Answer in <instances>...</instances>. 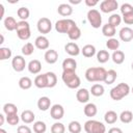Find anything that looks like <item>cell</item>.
Wrapping results in <instances>:
<instances>
[{
    "instance_id": "cell-1",
    "label": "cell",
    "mask_w": 133,
    "mask_h": 133,
    "mask_svg": "<svg viewBox=\"0 0 133 133\" xmlns=\"http://www.w3.org/2000/svg\"><path fill=\"white\" fill-rule=\"evenodd\" d=\"M107 71L102 66L88 68L85 71V78L89 82H100L104 81Z\"/></svg>"
},
{
    "instance_id": "cell-6",
    "label": "cell",
    "mask_w": 133,
    "mask_h": 133,
    "mask_svg": "<svg viewBox=\"0 0 133 133\" xmlns=\"http://www.w3.org/2000/svg\"><path fill=\"white\" fill-rule=\"evenodd\" d=\"M87 20L89 22V24L91 25V27L94 28H100V26L102 25V16L100 14L99 10L92 8L89 9L87 11Z\"/></svg>"
},
{
    "instance_id": "cell-26",
    "label": "cell",
    "mask_w": 133,
    "mask_h": 133,
    "mask_svg": "<svg viewBox=\"0 0 133 133\" xmlns=\"http://www.w3.org/2000/svg\"><path fill=\"white\" fill-rule=\"evenodd\" d=\"M46 75V80H47V87L52 88L57 84V77L53 72H47L45 73Z\"/></svg>"
},
{
    "instance_id": "cell-58",
    "label": "cell",
    "mask_w": 133,
    "mask_h": 133,
    "mask_svg": "<svg viewBox=\"0 0 133 133\" xmlns=\"http://www.w3.org/2000/svg\"><path fill=\"white\" fill-rule=\"evenodd\" d=\"M131 68H132V71H133V62H132V64H131Z\"/></svg>"
},
{
    "instance_id": "cell-55",
    "label": "cell",
    "mask_w": 133,
    "mask_h": 133,
    "mask_svg": "<svg viewBox=\"0 0 133 133\" xmlns=\"http://www.w3.org/2000/svg\"><path fill=\"white\" fill-rule=\"evenodd\" d=\"M3 42H4V36H3V34H1V41H0V44H3Z\"/></svg>"
},
{
    "instance_id": "cell-44",
    "label": "cell",
    "mask_w": 133,
    "mask_h": 133,
    "mask_svg": "<svg viewBox=\"0 0 133 133\" xmlns=\"http://www.w3.org/2000/svg\"><path fill=\"white\" fill-rule=\"evenodd\" d=\"M33 51H34V47H33V45H32L31 43H26V44L22 47V53H23V55H25V56L31 55V54L33 53Z\"/></svg>"
},
{
    "instance_id": "cell-37",
    "label": "cell",
    "mask_w": 133,
    "mask_h": 133,
    "mask_svg": "<svg viewBox=\"0 0 133 133\" xmlns=\"http://www.w3.org/2000/svg\"><path fill=\"white\" fill-rule=\"evenodd\" d=\"M106 47L109 50H112L114 52V51H116L119 48V42H118V39H116L114 37L108 38V41L106 42Z\"/></svg>"
},
{
    "instance_id": "cell-31",
    "label": "cell",
    "mask_w": 133,
    "mask_h": 133,
    "mask_svg": "<svg viewBox=\"0 0 133 133\" xmlns=\"http://www.w3.org/2000/svg\"><path fill=\"white\" fill-rule=\"evenodd\" d=\"M116 77H117V73H116L114 70H109V71H107V73H106L104 82H105L106 84H112V83H114V81L116 80Z\"/></svg>"
},
{
    "instance_id": "cell-18",
    "label": "cell",
    "mask_w": 133,
    "mask_h": 133,
    "mask_svg": "<svg viewBox=\"0 0 133 133\" xmlns=\"http://www.w3.org/2000/svg\"><path fill=\"white\" fill-rule=\"evenodd\" d=\"M51 107V100L48 97H41L37 101V108L42 111H47Z\"/></svg>"
},
{
    "instance_id": "cell-25",
    "label": "cell",
    "mask_w": 133,
    "mask_h": 133,
    "mask_svg": "<svg viewBox=\"0 0 133 133\" xmlns=\"http://www.w3.org/2000/svg\"><path fill=\"white\" fill-rule=\"evenodd\" d=\"M81 53H82V55H83L84 57L90 58V57H92V56L96 54V48H95L94 45H90V44L85 45V46L81 49Z\"/></svg>"
},
{
    "instance_id": "cell-11",
    "label": "cell",
    "mask_w": 133,
    "mask_h": 133,
    "mask_svg": "<svg viewBox=\"0 0 133 133\" xmlns=\"http://www.w3.org/2000/svg\"><path fill=\"white\" fill-rule=\"evenodd\" d=\"M118 34H119V38L125 43L131 42L133 39V29L130 27H123L119 30Z\"/></svg>"
},
{
    "instance_id": "cell-5",
    "label": "cell",
    "mask_w": 133,
    "mask_h": 133,
    "mask_svg": "<svg viewBox=\"0 0 133 133\" xmlns=\"http://www.w3.org/2000/svg\"><path fill=\"white\" fill-rule=\"evenodd\" d=\"M77 24L72 19H61L55 23V29L59 33H69Z\"/></svg>"
},
{
    "instance_id": "cell-51",
    "label": "cell",
    "mask_w": 133,
    "mask_h": 133,
    "mask_svg": "<svg viewBox=\"0 0 133 133\" xmlns=\"http://www.w3.org/2000/svg\"><path fill=\"white\" fill-rule=\"evenodd\" d=\"M108 133H123V131H122V129H119L117 127H113L108 130Z\"/></svg>"
},
{
    "instance_id": "cell-35",
    "label": "cell",
    "mask_w": 133,
    "mask_h": 133,
    "mask_svg": "<svg viewBox=\"0 0 133 133\" xmlns=\"http://www.w3.org/2000/svg\"><path fill=\"white\" fill-rule=\"evenodd\" d=\"M70 133H80L81 130H82V127H81V124L77 121H72L70 124H69V127H68Z\"/></svg>"
},
{
    "instance_id": "cell-21",
    "label": "cell",
    "mask_w": 133,
    "mask_h": 133,
    "mask_svg": "<svg viewBox=\"0 0 133 133\" xmlns=\"http://www.w3.org/2000/svg\"><path fill=\"white\" fill-rule=\"evenodd\" d=\"M83 112H84V114H85L86 116L92 117V116H95V115L97 114L98 108H97L96 104H94V103H87V104L85 105L84 109H83Z\"/></svg>"
},
{
    "instance_id": "cell-38",
    "label": "cell",
    "mask_w": 133,
    "mask_h": 133,
    "mask_svg": "<svg viewBox=\"0 0 133 133\" xmlns=\"http://www.w3.org/2000/svg\"><path fill=\"white\" fill-rule=\"evenodd\" d=\"M68 36H69V38L72 39V41H77V39H79L80 36H81V30H80V28H79L78 26H75V27L68 33Z\"/></svg>"
},
{
    "instance_id": "cell-57",
    "label": "cell",
    "mask_w": 133,
    "mask_h": 133,
    "mask_svg": "<svg viewBox=\"0 0 133 133\" xmlns=\"http://www.w3.org/2000/svg\"><path fill=\"white\" fill-rule=\"evenodd\" d=\"M131 92L133 94V86H132V88H131Z\"/></svg>"
},
{
    "instance_id": "cell-43",
    "label": "cell",
    "mask_w": 133,
    "mask_h": 133,
    "mask_svg": "<svg viewBox=\"0 0 133 133\" xmlns=\"http://www.w3.org/2000/svg\"><path fill=\"white\" fill-rule=\"evenodd\" d=\"M64 131H65L64 125L59 122L54 123L51 127V133H64Z\"/></svg>"
},
{
    "instance_id": "cell-17",
    "label": "cell",
    "mask_w": 133,
    "mask_h": 133,
    "mask_svg": "<svg viewBox=\"0 0 133 133\" xmlns=\"http://www.w3.org/2000/svg\"><path fill=\"white\" fill-rule=\"evenodd\" d=\"M57 12L62 17H69V16H71L73 14V8H72V6L70 4L61 3L60 5H58Z\"/></svg>"
},
{
    "instance_id": "cell-13",
    "label": "cell",
    "mask_w": 133,
    "mask_h": 133,
    "mask_svg": "<svg viewBox=\"0 0 133 133\" xmlns=\"http://www.w3.org/2000/svg\"><path fill=\"white\" fill-rule=\"evenodd\" d=\"M34 45H35V47L37 48V49H39V50H47L48 48H49V39L46 37V36H44V35H39V36H37L36 38H35V41H34Z\"/></svg>"
},
{
    "instance_id": "cell-50",
    "label": "cell",
    "mask_w": 133,
    "mask_h": 133,
    "mask_svg": "<svg viewBox=\"0 0 133 133\" xmlns=\"http://www.w3.org/2000/svg\"><path fill=\"white\" fill-rule=\"evenodd\" d=\"M99 2L97 1V0H85V4L87 5V6H89V7H92V6H96L97 4H98Z\"/></svg>"
},
{
    "instance_id": "cell-12",
    "label": "cell",
    "mask_w": 133,
    "mask_h": 133,
    "mask_svg": "<svg viewBox=\"0 0 133 133\" xmlns=\"http://www.w3.org/2000/svg\"><path fill=\"white\" fill-rule=\"evenodd\" d=\"M64 51H65L69 55H71V56H77V55H79V53L81 52L79 46H78L76 43H74V42L68 43V44L64 46Z\"/></svg>"
},
{
    "instance_id": "cell-15",
    "label": "cell",
    "mask_w": 133,
    "mask_h": 133,
    "mask_svg": "<svg viewBox=\"0 0 133 133\" xmlns=\"http://www.w3.org/2000/svg\"><path fill=\"white\" fill-rule=\"evenodd\" d=\"M76 99L79 103H87L89 101V91L86 88H80L76 92Z\"/></svg>"
},
{
    "instance_id": "cell-47",
    "label": "cell",
    "mask_w": 133,
    "mask_h": 133,
    "mask_svg": "<svg viewBox=\"0 0 133 133\" xmlns=\"http://www.w3.org/2000/svg\"><path fill=\"white\" fill-rule=\"evenodd\" d=\"M123 21H124L125 24H127V25H133V12L124 15V16H123Z\"/></svg>"
},
{
    "instance_id": "cell-27",
    "label": "cell",
    "mask_w": 133,
    "mask_h": 133,
    "mask_svg": "<svg viewBox=\"0 0 133 133\" xmlns=\"http://www.w3.org/2000/svg\"><path fill=\"white\" fill-rule=\"evenodd\" d=\"M34 85L37 87V88H46L47 87V80H46V75L45 74H42V75H37L35 78H34V81H33Z\"/></svg>"
},
{
    "instance_id": "cell-8",
    "label": "cell",
    "mask_w": 133,
    "mask_h": 133,
    "mask_svg": "<svg viewBox=\"0 0 133 133\" xmlns=\"http://www.w3.org/2000/svg\"><path fill=\"white\" fill-rule=\"evenodd\" d=\"M116 8H118V3L116 0H104L100 3V10L105 14L112 12L116 10Z\"/></svg>"
},
{
    "instance_id": "cell-41",
    "label": "cell",
    "mask_w": 133,
    "mask_h": 133,
    "mask_svg": "<svg viewBox=\"0 0 133 133\" xmlns=\"http://www.w3.org/2000/svg\"><path fill=\"white\" fill-rule=\"evenodd\" d=\"M17 35L20 39L22 41H27L30 35H31V32H30V28H26V29H22V30H18L17 31Z\"/></svg>"
},
{
    "instance_id": "cell-23",
    "label": "cell",
    "mask_w": 133,
    "mask_h": 133,
    "mask_svg": "<svg viewBox=\"0 0 133 133\" xmlns=\"http://www.w3.org/2000/svg\"><path fill=\"white\" fill-rule=\"evenodd\" d=\"M3 24H4V27L8 30V31H14L16 30L17 28V25H18V22L15 20L14 17H6L3 21Z\"/></svg>"
},
{
    "instance_id": "cell-46",
    "label": "cell",
    "mask_w": 133,
    "mask_h": 133,
    "mask_svg": "<svg viewBox=\"0 0 133 133\" xmlns=\"http://www.w3.org/2000/svg\"><path fill=\"white\" fill-rule=\"evenodd\" d=\"M121 12L122 15H127V14H130V12H133V6L130 4V3H124L121 5Z\"/></svg>"
},
{
    "instance_id": "cell-39",
    "label": "cell",
    "mask_w": 133,
    "mask_h": 133,
    "mask_svg": "<svg viewBox=\"0 0 133 133\" xmlns=\"http://www.w3.org/2000/svg\"><path fill=\"white\" fill-rule=\"evenodd\" d=\"M47 130V126L44 122L42 121H37L33 124V131L35 133H45Z\"/></svg>"
},
{
    "instance_id": "cell-56",
    "label": "cell",
    "mask_w": 133,
    "mask_h": 133,
    "mask_svg": "<svg viewBox=\"0 0 133 133\" xmlns=\"http://www.w3.org/2000/svg\"><path fill=\"white\" fill-rule=\"evenodd\" d=\"M0 133H7V132H6V131H5L3 128H1V129H0Z\"/></svg>"
},
{
    "instance_id": "cell-10",
    "label": "cell",
    "mask_w": 133,
    "mask_h": 133,
    "mask_svg": "<svg viewBox=\"0 0 133 133\" xmlns=\"http://www.w3.org/2000/svg\"><path fill=\"white\" fill-rule=\"evenodd\" d=\"M50 115L52 118L58 121L61 119L64 115V109L60 104H54L51 108H50Z\"/></svg>"
},
{
    "instance_id": "cell-52",
    "label": "cell",
    "mask_w": 133,
    "mask_h": 133,
    "mask_svg": "<svg viewBox=\"0 0 133 133\" xmlns=\"http://www.w3.org/2000/svg\"><path fill=\"white\" fill-rule=\"evenodd\" d=\"M0 8H1V15H0V19H2V18H3V16H4V6H3V4H0Z\"/></svg>"
},
{
    "instance_id": "cell-2",
    "label": "cell",
    "mask_w": 133,
    "mask_h": 133,
    "mask_svg": "<svg viewBox=\"0 0 133 133\" xmlns=\"http://www.w3.org/2000/svg\"><path fill=\"white\" fill-rule=\"evenodd\" d=\"M61 79L69 88H77L80 86V78L76 74V71H63Z\"/></svg>"
},
{
    "instance_id": "cell-24",
    "label": "cell",
    "mask_w": 133,
    "mask_h": 133,
    "mask_svg": "<svg viewBox=\"0 0 133 133\" xmlns=\"http://www.w3.org/2000/svg\"><path fill=\"white\" fill-rule=\"evenodd\" d=\"M117 118H118V115H117V113H116L115 111H113V110H108V111L105 113V115H104V121H105V123L108 124V125L114 124V123L117 121Z\"/></svg>"
},
{
    "instance_id": "cell-4",
    "label": "cell",
    "mask_w": 133,
    "mask_h": 133,
    "mask_svg": "<svg viewBox=\"0 0 133 133\" xmlns=\"http://www.w3.org/2000/svg\"><path fill=\"white\" fill-rule=\"evenodd\" d=\"M84 130L86 133H105L106 127L103 123L96 119H88L84 124Z\"/></svg>"
},
{
    "instance_id": "cell-7",
    "label": "cell",
    "mask_w": 133,
    "mask_h": 133,
    "mask_svg": "<svg viewBox=\"0 0 133 133\" xmlns=\"http://www.w3.org/2000/svg\"><path fill=\"white\" fill-rule=\"evenodd\" d=\"M36 27H37V30L39 33L42 34H47L51 31L52 29V23H51V20L48 19V18H41L38 21H37V24H36Z\"/></svg>"
},
{
    "instance_id": "cell-16",
    "label": "cell",
    "mask_w": 133,
    "mask_h": 133,
    "mask_svg": "<svg viewBox=\"0 0 133 133\" xmlns=\"http://www.w3.org/2000/svg\"><path fill=\"white\" fill-rule=\"evenodd\" d=\"M27 68H28V71H29L31 74L35 75V74H38V73L41 72V70H42V63H41L39 60L33 59V60H30V61H29Z\"/></svg>"
},
{
    "instance_id": "cell-40",
    "label": "cell",
    "mask_w": 133,
    "mask_h": 133,
    "mask_svg": "<svg viewBox=\"0 0 133 133\" xmlns=\"http://www.w3.org/2000/svg\"><path fill=\"white\" fill-rule=\"evenodd\" d=\"M122 20H123V19H122V17H121L118 14H112V15L109 17V19H108V23L116 28V26H118V25L121 24Z\"/></svg>"
},
{
    "instance_id": "cell-30",
    "label": "cell",
    "mask_w": 133,
    "mask_h": 133,
    "mask_svg": "<svg viewBox=\"0 0 133 133\" xmlns=\"http://www.w3.org/2000/svg\"><path fill=\"white\" fill-rule=\"evenodd\" d=\"M119 119L124 124H129L133 121V113L130 110H125L119 114Z\"/></svg>"
},
{
    "instance_id": "cell-33",
    "label": "cell",
    "mask_w": 133,
    "mask_h": 133,
    "mask_svg": "<svg viewBox=\"0 0 133 133\" xmlns=\"http://www.w3.org/2000/svg\"><path fill=\"white\" fill-rule=\"evenodd\" d=\"M3 112L6 115H11V114H16L18 113V108L15 104L12 103H6L3 106Z\"/></svg>"
},
{
    "instance_id": "cell-3",
    "label": "cell",
    "mask_w": 133,
    "mask_h": 133,
    "mask_svg": "<svg viewBox=\"0 0 133 133\" xmlns=\"http://www.w3.org/2000/svg\"><path fill=\"white\" fill-rule=\"evenodd\" d=\"M130 91H131L130 86L127 83L122 82V83L117 84L116 86H114L113 88H111V90H110V97L114 101H119L123 98L127 97Z\"/></svg>"
},
{
    "instance_id": "cell-9",
    "label": "cell",
    "mask_w": 133,
    "mask_h": 133,
    "mask_svg": "<svg viewBox=\"0 0 133 133\" xmlns=\"http://www.w3.org/2000/svg\"><path fill=\"white\" fill-rule=\"evenodd\" d=\"M11 66H12V69H14L16 72H18V73L24 71V69H25V66H26L25 58H24L23 56H21V55H16V56L12 58V60H11Z\"/></svg>"
},
{
    "instance_id": "cell-53",
    "label": "cell",
    "mask_w": 133,
    "mask_h": 133,
    "mask_svg": "<svg viewBox=\"0 0 133 133\" xmlns=\"http://www.w3.org/2000/svg\"><path fill=\"white\" fill-rule=\"evenodd\" d=\"M4 124V115L0 114V126H2Z\"/></svg>"
},
{
    "instance_id": "cell-28",
    "label": "cell",
    "mask_w": 133,
    "mask_h": 133,
    "mask_svg": "<svg viewBox=\"0 0 133 133\" xmlns=\"http://www.w3.org/2000/svg\"><path fill=\"white\" fill-rule=\"evenodd\" d=\"M111 58H112V60H113L114 63H116V64H122V63L124 62V60H125V54H124L123 51L116 50V51H114V52L112 53Z\"/></svg>"
},
{
    "instance_id": "cell-49",
    "label": "cell",
    "mask_w": 133,
    "mask_h": 133,
    "mask_svg": "<svg viewBox=\"0 0 133 133\" xmlns=\"http://www.w3.org/2000/svg\"><path fill=\"white\" fill-rule=\"evenodd\" d=\"M17 133H32L31 129L26 126V125H21L18 127V130H17Z\"/></svg>"
},
{
    "instance_id": "cell-14",
    "label": "cell",
    "mask_w": 133,
    "mask_h": 133,
    "mask_svg": "<svg viewBox=\"0 0 133 133\" xmlns=\"http://www.w3.org/2000/svg\"><path fill=\"white\" fill-rule=\"evenodd\" d=\"M44 58L46 60L47 63H50V64H53L57 61L58 59V53L57 51L53 50V49H50V50H47L45 55H44Z\"/></svg>"
},
{
    "instance_id": "cell-22",
    "label": "cell",
    "mask_w": 133,
    "mask_h": 133,
    "mask_svg": "<svg viewBox=\"0 0 133 133\" xmlns=\"http://www.w3.org/2000/svg\"><path fill=\"white\" fill-rule=\"evenodd\" d=\"M34 118H35L34 113L31 110H29V109L24 110L22 112V114H21V119L25 124H31V123H33L34 122Z\"/></svg>"
},
{
    "instance_id": "cell-34",
    "label": "cell",
    "mask_w": 133,
    "mask_h": 133,
    "mask_svg": "<svg viewBox=\"0 0 133 133\" xmlns=\"http://www.w3.org/2000/svg\"><path fill=\"white\" fill-rule=\"evenodd\" d=\"M110 58V55L108 53V51L106 50H100L98 53H97V59L100 63H105L109 60Z\"/></svg>"
},
{
    "instance_id": "cell-48",
    "label": "cell",
    "mask_w": 133,
    "mask_h": 133,
    "mask_svg": "<svg viewBox=\"0 0 133 133\" xmlns=\"http://www.w3.org/2000/svg\"><path fill=\"white\" fill-rule=\"evenodd\" d=\"M26 28H30L29 23H28L27 21H20V22H18L16 31H18V30H22V29H26Z\"/></svg>"
},
{
    "instance_id": "cell-42",
    "label": "cell",
    "mask_w": 133,
    "mask_h": 133,
    "mask_svg": "<svg viewBox=\"0 0 133 133\" xmlns=\"http://www.w3.org/2000/svg\"><path fill=\"white\" fill-rule=\"evenodd\" d=\"M11 57V50L6 47L0 48V60H6Z\"/></svg>"
},
{
    "instance_id": "cell-20",
    "label": "cell",
    "mask_w": 133,
    "mask_h": 133,
    "mask_svg": "<svg viewBox=\"0 0 133 133\" xmlns=\"http://www.w3.org/2000/svg\"><path fill=\"white\" fill-rule=\"evenodd\" d=\"M102 33H103L104 36H107V37L111 38L116 33V29H115L114 26H112L109 23H107V24L103 25V27H102Z\"/></svg>"
},
{
    "instance_id": "cell-36",
    "label": "cell",
    "mask_w": 133,
    "mask_h": 133,
    "mask_svg": "<svg viewBox=\"0 0 133 133\" xmlns=\"http://www.w3.org/2000/svg\"><path fill=\"white\" fill-rule=\"evenodd\" d=\"M17 15H18V17L21 19V21H26V20L29 18L30 11H29V9H28L27 7L22 6V7L18 8V10H17Z\"/></svg>"
},
{
    "instance_id": "cell-32",
    "label": "cell",
    "mask_w": 133,
    "mask_h": 133,
    "mask_svg": "<svg viewBox=\"0 0 133 133\" xmlns=\"http://www.w3.org/2000/svg\"><path fill=\"white\" fill-rule=\"evenodd\" d=\"M19 86H20V88L25 89V90L26 89H29L32 86V80L29 77L24 76V77L20 78V80H19Z\"/></svg>"
},
{
    "instance_id": "cell-29",
    "label": "cell",
    "mask_w": 133,
    "mask_h": 133,
    "mask_svg": "<svg viewBox=\"0 0 133 133\" xmlns=\"http://www.w3.org/2000/svg\"><path fill=\"white\" fill-rule=\"evenodd\" d=\"M104 91H105L104 86L102 84H98V83L97 84H94L91 86L90 90H89V92L92 96H95V97H101V96H103L104 95Z\"/></svg>"
},
{
    "instance_id": "cell-45",
    "label": "cell",
    "mask_w": 133,
    "mask_h": 133,
    "mask_svg": "<svg viewBox=\"0 0 133 133\" xmlns=\"http://www.w3.org/2000/svg\"><path fill=\"white\" fill-rule=\"evenodd\" d=\"M20 117L18 115V113L16 114H11V115H6V122L10 125V126H16L19 124Z\"/></svg>"
},
{
    "instance_id": "cell-54",
    "label": "cell",
    "mask_w": 133,
    "mask_h": 133,
    "mask_svg": "<svg viewBox=\"0 0 133 133\" xmlns=\"http://www.w3.org/2000/svg\"><path fill=\"white\" fill-rule=\"evenodd\" d=\"M81 1L80 0H78V1H74V0H70V3H72V4H79Z\"/></svg>"
},
{
    "instance_id": "cell-19",
    "label": "cell",
    "mask_w": 133,
    "mask_h": 133,
    "mask_svg": "<svg viewBox=\"0 0 133 133\" xmlns=\"http://www.w3.org/2000/svg\"><path fill=\"white\" fill-rule=\"evenodd\" d=\"M62 69L63 71H76L77 62L74 58H65L62 61Z\"/></svg>"
}]
</instances>
